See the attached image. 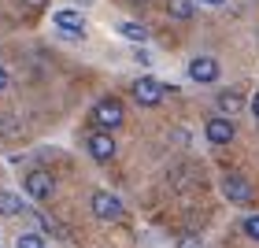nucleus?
Instances as JSON below:
<instances>
[{
  "label": "nucleus",
  "mask_w": 259,
  "mask_h": 248,
  "mask_svg": "<svg viewBox=\"0 0 259 248\" xmlns=\"http://www.w3.org/2000/svg\"><path fill=\"white\" fill-rule=\"evenodd\" d=\"M178 248H200V241H196V237H182Z\"/></svg>",
  "instance_id": "obj_18"
},
{
  "label": "nucleus",
  "mask_w": 259,
  "mask_h": 248,
  "mask_svg": "<svg viewBox=\"0 0 259 248\" xmlns=\"http://www.w3.org/2000/svg\"><path fill=\"white\" fill-rule=\"evenodd\" d=\"M215 108H219V111L230 119V115H237V111L244 108V97H241L237 89H222L219 97H215Z\"/></svg>",
  "instance_id": "obj_10"
},
{
  "label": "nucleus",
  "mask_w": 259,
  "mask_h": 248,
  "mask_svg": "<svg viewBox=\"0 0 259 248\" xmlns=\"http://www.w3.org/2000/svg\"><path fill=\"white\" fill-rule=\"evenodd\" d=\"M130 93H134V100L141 104V108H159L163 97H167V86H163V81H156L152 74H141Z\"/></svg>",
  "instance_id": "obj_1"
},
{
  "label": "nucleus",
  "mask_w": 259,
  "mask_h": 248,
  "mask_svg": "<svg viewBox=\"0 0 259 248\" xmlns=\"http://www.w3.org/2000/svg\"><path fill=\"white\" fill-rule=\"evenodd\" d=\"M93 119H97L100 130H108V134H111V130H119V126H122L126 115H122V104L115 100V97H108V100H100L97 108H93Z\"/></svg>",
  "instance_id": "obj_4"
},
{
  "label": "nucleus",
  "mask_w": 259,
  "mask_h": 248,
  "mask_svg": "<svg viewBox=\"0 0 259 248\" xmlns=\"http://www.w3.org/2000/svg\"><path fill=\"white\" fill-rule=\"evenodd\" d=\"M89 156L97 163H108L115 156V137L108 134V130H100V134H89Z\"/></svg>",
  "instance_id": "obj_9"
},
{
  "label": "nucleus",
  "mask_w": 259,
  "mask_h": 248,
  "mask_svg": "<svg viewBox=\"0 0 259 248\" xmlns=\"http://www.w3.org/2000/svg\"><path fill=\"white\" fill-rule=\"evenodd\" d=\"M26 204H22L19 193H8V189H0V215H22Z\"/></svg>",
  "instance_id": "obj_12"
},
{
  "label": "nucleus",
  "mask_w": 259,
  "mask_h": 248,
  "mask_svg": "<svg viewBox=\"0 0 259 248\" xmlns=\"http://www.w3.org/2000/svg\"><path fill=\"white\" fill-rule=\"evenodd\" d=\"M15 248H49V244H45V237H41V233H19Z\"/></svg>",
  "instance_id": "obj_14"
},
{
  "label": "nucleus",
  "mask_w": 259,
  "mask_h": 248,
  "mask_svg": "<svg viewBox=\"0 0 259 248\" xmlns=\"http://www.w3.org/2000/svg\"><path fill=\"white\" fill-rule=\"evenodd\" d=\"M8 81H11V78H8V67H4V63H0V93H4V89H8Z\"/></svg>",
  "instance_id": "obj_17"
},
{
  "label": "nucleus",
  "mask_w": 259,
  "mask_h": 248,
  "mask_svg": "<svg viewBox=\"0 0 259 248\" xmlns=\"http://www.w3.org/2000/svg\"><path fill=\"white\" fill-rule=\"evenodd\" d=\"M185 74H189V81H196V86H211V81H219V60H211V56H193Z\"/></svg>",
  "instance_id": "obj_6"
},
{
  "label": "nucleus",
  "mask_w": 259,
  "mask_h": 248,
  "mask_svg": "<svg viewBox=\"0 0 259 248\" xmlns=\"http://www.w3.org/2000/svg\"><path fill=\"white\" fill-rule=\"evenodd\" d=\"M119 33L126 41H137V45L148 41V26H141V22H119Z\"/></svg>",
  "instance_id": "obj_13"
},
{
  "label": "nucleus",
  "mask_w": 259,
  "mask_h": 248,
  "mask_svg": "<svg viewBox=\"0 0 259 248\" xmlns=\"http://www.w3.org/2000/svg\"><path fill=\"white\" fill-rule=\"evenodd\" d=\"M233 119H226V115H215V119H207V126H204V137L211 141V145H230L233 141Z\"/></svg>",
  "instance_id": "obj_8"
},
{
  "label": "nucleus",
  "mask_w": 259,
  "mask_h": 248,
  "mask_svg": "<svg viewBox=\"0 0 259 248\" xmlns=\"http://www.w3.org/2000/svg\"><path fill=\"white\" fill-rule=\"evenodd\" d=\"M252 115H255V122H259V89L252 93Z\"/></svg>",
  "instance_id": "obj_19"
},
{
  "label": "nucleus",
  "mask_w": 259,
  "mask_h": 248,
  "mask_svg": "<svg viewBox=\"0 0 259 248\" xmlns=\"http://www.w3.org/2000/svg\"><path fill=\"white\" fill-rule=\"evenodd\" d=\"M200 4H207V8H222L226 0H200Z\"/></svg>",
  "instance_id": "obj_21"
},
{
  "label": "nucleus",
  "mask_w": 259,
  "mask_h": 248,
  "mask_svg": "<svg viewBox=\"0 0 259 248\" xmlns=\"http://www.w3.org/2000/svg\"><path fill=\"white\" fill-rule=\"evenodd\" d=\"M137 4H148V0H137Z\"/></svg>",
  "instance_id": "obj_22"
},
{
  "label": "nucleus",
  "mask_w": 259,
  "mask_h": 248,
  "mask_svg": "<svg viewBox=\"0 0 259 248\" xmlns=\"http://www.w3.org/2000/svg\"><path fill=\"white\" fill-rule=\"evenodd\" d=\"M222 196L230 200V204H252V196H255V189L252 182L244 178V174H222Z\"/></svg>",
  "instance_id": "obj_3"
},
{
  "label": "nucleus",
  "mask_w": 259,
  "mask_h": 248,
  "mask_svg": "<svg viewBox=\"0 0 259 248\" xmlns=\"http://www.w3.org/2000/svg\"><path fill=\"white\" fill-rule=\"evenodd\" d=\"M19 134V122L11 115H0V137H15Z\"/></svg>",
  "instance_id": "obj_15"
},
{
  "label": "nucleus",
  "mask_w": 259,
  "mask_h": 248,
  "mask_svg": "<svg viewBox=\"0 0 259 248\" xmlns=\"http://www.w3.org/2000/svg\"><path fill=\"white\" fill-rule=\"evenodd\" d=\"M193 11H196V0H167V15L178 22H189Z\"/></svg>",
  "instance_id": "obj_11"
},
{
  "label": "nucleus",
  "mask_w": 259,
  "mask_h": 248,
  "mask_svg": "<svg viewBox=\"0 0 259 248\" xmlns=\"http://www.w3.org/2000/svg\"><path fill=\"white\" fill-rule=\"evenodd\" d=\"M22 4H26V8H45L49 0H22Z\"/></svg>",
  "instance_id": "obj_20"
},
{
  "label": "nucleus",
  "mask_w": 259,
  "mask_h": 248,
  "mask_svg": "<svg viewBox=\"0 0 259 248\" xmlns=\"http://www.w3.org/2000/svg\"><path fill=\"white\" fill-rule=\"evenodd\" d=\"M241 230H244V233H248V237H252V241H259V215H248V219H244V222H241Z\"/></svg>",
  "instance_id": "obj_16"
},
{
  "label": "nucleus",
  "mask_w": 259,
  "mask_h": 248,
  "mask_svg": "<svg viewBox=\"0 0 259 248\" xmlns=\"http://www.w3.org/2000/svg\"><path fill=\"white\" fill-rule=\"evenodd\" d=\"M52 26L60 30L67 41L85 37V15H81V11H74V8H60V11L52 15Z\"/></svg>",
  "instance_id": "obj_2"
},
{
  "label": "nucleus",
  "mask_w": 259,
  "mask_h": 248,
  "mask_svg": "<svg viewBox=\"0 0 259 248\" xmlns=\"http://www.w3.org/2000/svg\"><path fill=\"white\" fill-rule=\"evenodd\" d=\"M93 215L100 222H115L122 215V200L115 193H108V189H97V193H93Z\"/></svg>",
  "instance_id": "obj_5"
},
{
  "label": "nucleus",
  "mask_w": 259,
  "mask_h": 248,
  "mask_svg": "<svg viewBox=\"0 0 259 248\" xmlns=\"http://www.w3.org/2000/svg\"><path fill=\"white\" fill-rule=\"evenodd\" d=\"M22 189H26L33 200H49V196L56 193V178H52L49 171H30L26 182H22Z\"/></svg>",
  "instance_id": "obj_7"
}]
</instances>
